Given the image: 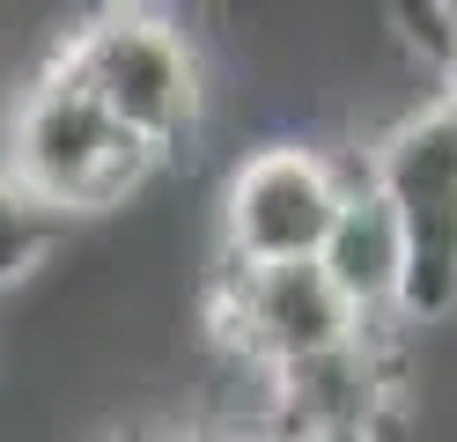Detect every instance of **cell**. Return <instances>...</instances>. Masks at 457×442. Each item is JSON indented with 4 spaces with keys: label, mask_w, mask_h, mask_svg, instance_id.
Segmentation results:
<instances>
[{
    "label": "cell",
    "mask_w": 457,
    "mask_h": 442,
    "mask_svg": "<svg viewBox=\"0 0 457 442\" xmlns=\"http://www.w3.org/2000/svg\"><path fill=\"white\" fill-rule=\"evenodd\" d=\"M0 163H8L45 206H60L67 221H89V214L133 206L140 192L155 185V170L170 155L148 147L140 133H126L60 59H45V67L8 96V118H0Z\"/></svg>",
    "instance_id": "1"
},
{
    "label": "cell",
    "mask_w": 457,
    "mask_h": 442,
    "mask_svg": "<svg viewBox=\"0 0 457 442\" xmlns=\"http://www.w3.org/2000/svg\"><path fill=\"white\" fill-rule=\"evenodd\" d=\"M60 67L89 88V96L119 118L126 133H140L162 155H185L207 126V59H199L192 29L162 0H96L67 38Z\"/></svg>",
    "instance_id": "2"
},
{
    "label": "cell",
    "mask_w": 457,
    "mask_h": 442,
    "mask_svg": "<svg viewBox=\"0 0 457 442\" xmlns=\"http://www.w3.org/2000/svg\"><path fill=\"white\" fill-rule=\"evenodd\" d=\"M369 185L384 192L406 273H398V332L457 317V88H428L361 147Z\"/></svg>",
    "instance_id": "3"
},
{
    "label": "cell",
    "mask_w": 457,
    "mask_h": 442,
    "mask_svg": "<svg viewBox=\"0 0 457 442\" xmlns=\"http://www.w3.org/2000/svg\"><path fill=\"white\" fill-rule=\"evenodd\" d=\"M361 155L354 147H318L303 133L259 140L237 170L221 177V206H214V258L237 265H288V258H318L325 236L339 221Z\"/></svg>",
    "instance_id": "4"
},
{
    "label": "cell",
    "mask_w": 457,
    "mask_h": 442,
    "mask_svg": "<svg viewBox=\"0 0 457 442\" xmlns=\"http://www.w3.org/2000/svg\"><path fill=\"white\" fill-rule=\"evenodd\" d=\"M207 332L228 362H244L251 376H273L288 362L332 354L377 324H361L354 303L332 288L318 258H288V265H237L214 258L207 273Z\"/></svg>",
    "instance_id": "5"
},
{
    "label": "cell",
    "mask_w": 457,
    "mask_h": 442,
    "mask_svg": "<svg viewBox=\"0 0 457 442\" xmlns=\"http://www.w3.org/2000/svg\"><path fill=\"white\" fill-rule=\"evenodd\" d=\"M318 265L332 273V288L354 303L361 324H377V332H398V273H406V244H398V221L384 192L369 185V170H354L347 199H339V221L325 236Z\"/></svg>",
    "instance_id": "6"
},
{
    "label": "cell",
    "mask_w": 457,
    "mask_h": 442,
    "mask_svg": "<svg viewBox=\"0 0 457 442\" xmlns=\"http://www.w3.org/2000/svg\"><path fill=\"white\" fill-rule=\"evenodd\" d=\"M67 229L74 221L60 214V206H45L8 163H0V295L22 288V280H37L52 265V251L67 244Z\"/></svg>",
    "instance_id": "7"
},
{
    "label": "cell",
    "mask_w": 457,
    "mask_h": 442,
    "mask_svg": "<svg viewBox=\"0 0 457 442\" xmlns=\"http://www.w3.org/2000/svg\"><path fill=\"white\" fill-rule=\"evenodd\" d=\"M214 442H280L266 421H244V428H228V435H214Z\"/></svg>",
    "instance_id": "8"
},
{
    "label": "cell",
    "mask_w": 457,
    "mask_h": 442,
    "mask_svg": "<svg viewBox=\"0 0 457 442\" xmlns=\"http://www.w3.org/2000/svg\"><path fill=\"white\" fill-rule=\"evenodd\" d=\"M428 8H436V15H443V22L457 29V0H428Z\"/></svg>",
    "instance_id": "9"
},
{
    "label": "cell",
    "mask_w": 457,
    "mask_h": 442,
    "mask_svg": "<svg viewBox=\"0 0 457 442\" xmlns=\"http://www.w3.org/2000/svg\"><path fill=\"white\" fill-rule=\"evenodd\" d=\"M162 8H178V0H162Z\"/></svg>",
    "instance_id": "10"
},
{
    "label": "cell",
    "mask_w": 457,
    "mask_h": 442,
    "mask_svg": "<svg viewBox=\"0 0 457 442\" xmlns=\"http://www.w3.org/2000/svg\"><path fill=\"white\" fill-rule=\"evenodd\" d=\"M450 88H457V81H450Z\"/></svg>",
    "instance_id": "11"
}]
</instances>
